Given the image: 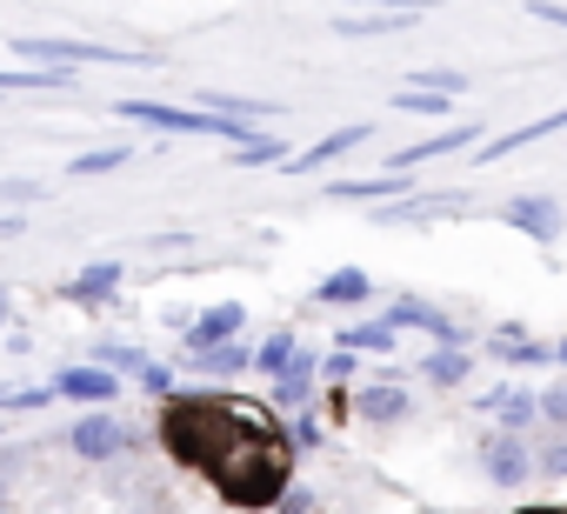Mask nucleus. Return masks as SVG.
<instances>
[{
    "instance_id": "2eb2a0df",
    "label": "nucleus",
    "mask_w": 567,
    "mask_h": 514,
    "mask_svg": "<svg viewBox=\"0 0 567 514\" xmlns=\"http://www.w3.org/2000/svg\"><path fill=\"white\" fill-rule=\"evenodd\" d=\"M567 127V107L560 114H540V121H527V127H514V134H501V141H487L474 161L487 167V161H507V154H520V147H534V141H547V134H560Z\"/></svg>"
},
{
    "instance_id": "ea45409f",
    "label": "nucleus",
    "mask_w": 567,
    "mask_h": 514,
    "mask_svg": "<svg viewBox=\"0 0 567 514\" xmlns=\"http://www.w3.org/2000/svg\"><path fill=\"white\" fill-rule=\"evenodd\" d=\"M8 321H14V295H8V288H0V328H8Z\"/></svg>"
},
{
    "instance_id": "79ce46f5",
    "label": "nucleus",
    "mask_w": 567,
    "mask_h": 514,
    "mask_svg": "<svg viewBox=\"0 0 567 514\" xmlns=\"http://www.w3.org/2000/svg\"><path fill=\"white\" fill-rule=\"evenodd\" d=\"M520 514H567V507H520Z\"/></svg>"
},
{
    "instance_id": "f8f14e48",
    "label": "nucleus",
    "mask_w": 567,
    "mask_h": 514,
    "mask_svg": "<svg viewBox=\"0 0 567 514\" xmlns=\"http://www.w3.org/2000/svg\"><path fill=\"white\" fill-rule=\"evenodd\" d=\"M315 381H321V361L295 348V361H288V368H280V374H274V401L301 414V408H308V394H315Z\"/></svg>"
},
{
    "instance_id": "2f4dec72",
    "label": "nucleus",
    "mask_w": 567,
    "mask_h": 514,
    "mask_svg": "<svg viewBox=\"0 0 567 514\" xmlns=\"http://www.w3.org/2000/svg\"><path fill=\"white\" fill-rule=\"evenodd\" d=\"M534 474H554V481H567V441H547V448H534Z\"/></svg>"
},
{
    "instance_id": "f704fd0d",
    "label": "nucleus",
    "mask_w": 567,
    "mask_h": 514,
    "mask_svg": "<svg viewBox=\"0 0 567 514\" xmlns=\"http://www.w3.org/2000/svg\"><path fill=\"white\" fill-rule=\"evenodd\" d=\"M321 441V421L315 414H295V428H288V448H315Z\"/></svg>"
},
{
    "instance_id": "bb28decb",
    "label": "nucleus",
    "mask_w": 567,
    "mask_h": 514,
    "mask_svg": "<svg viewBox=\"0 0 567 514\" xmlns=\"http://www.w3.org/2000/svg\"><path fill=\"white\" fill-rule=\"evenodd\" d=\"M280 154H288V147H280L274 134H254V141H240V147H234L227 161H234V167H274Z\"/></svg>"
},
{
    "instance_id": "aec40b11",
    "label": "nucleus",
    "mask_w": 567,
    "mask_h": 514,
    "mask_svg": "<svg viewBox=\"0 0 567 514\" xmlns=\"http://www.w3.org/2000/svg\"><path fill=\"white\" fill-rule=\"evenodd\" d=\"M414 14H401V8H374V14H341L334 21V34H348V41H368V34H394V28H408Z\"/></svg>"
},
{
    "instance_id": "9b49d317",
    "label": "nucleus",
    "mask_w": 567,
    "mask_h": 514,
    "mask_svg": "<svg viewBox=\"0 0 567 514\" xmlns=\"http://www.w3.org/2000/svg\"><path fill=\"white\" fill-rule=\"evenodd\" d=\"M114 388H121V381H114L107 368H61V374H54V394H61V401H87V408H107Z\"/></svg>"
},
{
    "instance_id": "39448f33",
    "label": "nucleus",
    "mask_w": 567,
    "mask_h": 514,
    "mask_svg": "<svg viewBox=\"0 0 567 514\" xmlns=\"http://www.w3.org/2000/svg\"><path fill=\"white\" fill-rule=\"evenodd\" d=\"M481 474H487L494 487H520V481L534 474L527 441H520V434H487V441H481Z\"/></svg>"
},
{
    "instance_id": "f03ea898",
    "label": "nucleus",
    "mask_w": 567,
    "mask_h": 514,
    "mask_svg": "<svg viewBox=\"0 0 567 514\" xmlns=\"http://www.w3.org/2000/svg\"><path fill=\"white\" fill-rule=\"evenodd\" d=\"M8 48L21 54V68H61V74H74V68H161V54H147V48H101V41H41V34H21Z\"/></svg>"
},
{
    "instance_id": "b1692460",
    "label": "nucleus",
    "mask_w": 567,
    "mask_h": 514,
    "mask_svg": "<svg viewBox=\"0 0 567 514\" xmlns=\"http://www.w3.org/2000/svg\"><path fill=\"white\" fill-rule=\"evenodd\" d=\"M341 348H348V354H394V328H388V321H354V328L341 335Z\"/></svg>"
},
{
    "instance_id": "20e7f679",
    "label": "nucleus",
    "mask_w": 567,
    "mask_h": 514,
    "mask_svg": "<svg viewBox=\"0 0 567 514\" xmlns=\"http://www.w3.org/2000/svg\"><path fill=\"white\" fill-rule=\"evenodd\" d=\"M501 220H507L514 234H534L540 247H554V240H560V227H567V214H560L547 194H514V201L501 207Z\"/></svg>"
},
{
    "instance_id": "0eeeda50",
    "label": "nucleus",
    "mask_w": 567,
    "mask_h": 514,
    "mask_svg": "<svg viewBox=\"0 0 567 514\" xmlns=\"http://www.w3.org/2000/svg\"><path fill=\"white\" fill-rule=\"evenodd\" d=\"M127 421H114L107 408L101 414H87V421H74V454L81 461H114V454H127Z\"/></svg>"
},
{
    "instance_id": "cd10ccee",
    "label": "nucleus",
    "mask_w": 567,
    "mask_h": 514,
    "mask_svg": "<svg viewBox=\"0 0 567 514\" xmlns=\"http://www.w3.org/2000/svg\"><path fill=\"white\" fill-rule=\"evenodd\" d=\"M394 107H401V114H427V121L454 114V101H447V94H427V88H401V94H394Z\"/></svg>"
},
{
    "instance_id": "f257e3e1",
    "label": "nucleus",
    "mask_w": 567,
    "mask_h": 514,
    "mask_svg": "<svg viewBox=\"0 0 567 514\" xmlns=\"http://www.w3.org/2000/svg\"><path fill=\"white\" fill-rule=\"evenodd\" d=\"M267 421V408H254V401H220V394H167V408H161V448L181 461V467H194V474H207L247 428H260Z\"/></svg>"
},
{
    "instance_id": "a878e982",
    "label": "nucleus",
    "mask_w": 567,
    "mask_h": 514,
    "mask_svg": "<svg viewBox=\"0 0 567 514\" xmlns=\"http://www.w3.org/2000/svg\"><path fill=\"white\" fill-rule=\"evenodd\" d=\"M295 348H301V341H295V328H274V335L254 348V368H260V374H280V368L295 361Z\"/></svg>"
},
{
    "instance_id": "7c9ffc66",
    "label": "nucleus",
    "mask_w": 567,
    "mask_h": 514,
    "mask_svg": "<svg viewBox=\"0 0 567 514\" xmlns=\"http://www.w3.org/2000/svg\"><path fill=\"white\" fill-rule=\"evenodd\" d=\"M134 381H141L147 394H161V401L174 394V368H161V361H141V368H134Z\"/></svg>"
},
{
    "instance_id": "58836bf2",
    "label": "nucleus",
    "mask_w": 567,
    "mask_h": 514,
    "mask_svg": "<svg viewBox=\"0 0 567 514\" xmlns=\"http://www.w3.org/2000/svg\"><path fill=\"white\" fill-rule=\"evenodd\" d=\"M374 8H401V14H427V8H441V0H374Z\"/></svg>"
},
{
    "instance_id": "a211bd4d",
    "label": "nucleus",
    "mask_w": 567,
    "mask_h": 514,
    "mask_svg": "<svg viewBox=\"0 0 567 514\" xmlns=\"http://www.w3.org/2000/svg\"><path fill=\"white\" fill-rule=\"evenodd\" d=\"M494 354H501L507 368H547V361H554V348H547V341H527V335H520L514 321H507V328L494 335Z\"/></svg>"
},
{
    "instance_id": "c756f323",
    "label": "nucleus",
    "mask_w": 567,
    "mask_h": 514,
    "mask_svg": "<svg viewBox=\"0 0 567 514\" xmlns=\"http://www.w3.org/2000/svg\"><path fill=\"white\" fill-rule=\"evenodd\" d=\"M127 161H134V147H94V154H74V174H114Z\"/></svg>"
},
{
    "instance_id": "4468645a",
    "label": "nucleus",
    "mask_w": 567,
    "mask_h": 514,
    "mask_svg": "<svg viewBox=\"0 0 567 514\" xmlns=\"http://www.w3.org/2000/svg\"><path fill=\"white\" fill-rule=\"evenodd\" d=\"M481 414H501V434H527L534 428V394L527 388H487Z\"/></svg>"
},
{
    "instance_id": "6e6552de",
    "label": "nucleus",
    "mask_w": 567,
    "mask_h": 514,
    "mask_svg": "<svg viewBox=\"0 0 567 514\" xmlns=\"http://www.w3.org/2000/svg\"><path fill=\"white\" fill-rule=\"evenodd\" d=\"M374 127L368 121H348V127H334V134H321L308 154H295V161H280V167H288V174H315V167H328V161H341V154H354L361 141H368Z\"/></svg>"
},
{
    "instance_id": "412c9836",
    "label": "nucleus",
    "mask_w": 567,
    "mask_h": 514,
    "mask_svg": "<svg viewBox=\"0 0 567 514\" xmlns=\"http://www.w3.org/2000/svg\"><path fill=\"white\" fill-rule=\"evenodd\" d=\"M200 107H207V114H220V121H247V127L280 114L274 101H247V94H200Z\"/></svg>"
},
{
    "instance_id": "5701e85b",
    "label": "nucleus",
    "mask_w": 567,
    "mask_h": 514,
    "mask_svg": "<svg viewBox=\"0 0 567 514\" xmlns=\"http://www.w3.org/2000/svg\"><path fill=\"white\" fill-rule=\"evenodd\" d=\"M408 187V174H368V181H334L328 194L334 201H381V194H401Z\"/></svg>"
},
{
    "instance_id": "1a4fd4ad",
    "label": "nucleus",
    "mask_w": 567,
    "mask_h": 514,
    "mask_svg": "<svg viewBox=\"0 0 567 514\" xmlns=\"http://www.w3.org/2000/svg\"><path fill=\"white\" fill-rule=\"evenodd\" d=\"M388 328H394V335H401V328H427V335H434L441 348H461V341H467V328H454V321H447L441 308H427V301H414V295H401V301H394Z\"/></svg>"
},
{
    "instance_id": "ddd939ff",
    "label": "nucleus",
    "mask_w": 567,
    "mask_h": 514,
    "mask_svg": "<svg viewBox=\"0 0 567 514\" xmlns=\"http://www.w3.org/2000/svg\"><path fill=\"white\" fill-rule=\"evenodd\" d=\"M114 295H121V261H87L68 281V301H81V308H107Z\"/></svg>"
},
{
    "instance_id": "473e14b6",
    "label": "nucleus",
    "mask_w": 567,
    "mask_h": 514,
    "mask_svg": "<svg viewBox=\"0 0 567 514\" xmlns=\"http://www.w3.org/2000/svg\"><path fill=\"white\" fill-rule=\"evenodd\" d=\"M94 361H107V374H114V368H127V374H134L147 354H141V348H114V341H101V348H94Z\"/></svg>"
},
{
    "instance_id": "393cba45",
    "label": "nucleus",
    "mask_w": 567,
    "mask_h": 514,
    "mask_svg": "<svg viewBox=\"0 0 567 514\" xmlns=\"http://www.w3.org/2000/svg\"><path fill=\"white\" fill-rule=\"evenodd\" d=\"M467 368H474V361H467L461 348H434V354L421 361V374H427L434 388H461V381H467Z\"/></svg>"
},
{
    "instance_id": "e433bc0d",
    "label": "nucleus",
    "mask_w": 567,
    "mask_h": 514,
    "mask_svg": "<svg viewBox=\"0 0 567 514\" xmlns=\"http://www.w3.org/2000/svg\"><path fill=\"white\" fill-rule=\"evenodd\" d=\"M48 187L41 181H0V201H41Z\"/></svg>"
},
{
    "instance_id": "37998d69",
    "label": "nucleus",
    "mask_w": 567,
    "mask_h": 514,
    "mask_svg": "<svg viewBox=\"0 0 567 514\" xmlns=\"http://www.w3.org/2000/svg\"><path fill=\"white\" fill-rule=\"evenodd\" d=\"M0 401H8V394H0Z\"/></svg>"
},
{
    "instance_id": "dca6fc26",
    "label": "nucleus",
    "mask_w": 567,
    "mask_h": 514,
    "mask_svg": "<svg viewBox=\"0 0 567 514\" xmlns=\"http://www.w3.org/2000/svg\"><path fill=\"white\" fill-rule=\"evenodd\" d=\"M354 408H361V421H408V388H394V381H368L361 394H354Z\"/></svg>"
},
{
    "instance_id": "9d476101",
    "label": "nucleus",
    "mask_w": 567,
    "mask_h": 514,
    "mask_svg": "<svg viewBox=\"0 0 567 514\" xmlns=\"http://www.w3.org/2000/svg\"><path fill=\"white\" fill-rule=\"evenodd\" d=\"M240 328H247V308L240 301H220V308H207L194 328H181L187 335V354H200V348H220V341H240Z\"/></svg>"
},
{
    "instance_id": "4be33fe9",
    "label": "nucleus",
    "mask_w": 567,
    "mask_h": 514,
    "mask_svg": "<svg viewBox=\"0 0 567 514\" xmlns=\"http://www.w3.org/2000/svg\"><path fill=\"white\" fill-rule=\"evenodd\" d=\"M194 368H200V374H214V381H227V374L254 368V354H247L240 341H220V348H200V354H194Z\"/></svg>"
},
{
    "instance_id": "7ed1b4c3",
    "label": "nucleus",
    "mask_w": 567,
    "mask_h": 514,
    "mask_svg": "<svg viewBox=\"0 0 567 514\" xmlns=\"http://www.w3.org/2000/svg\"><path fill=\"white\" fill-rule=\"evenodd\" d=\"M114 114H121V121H141V127H154V134H187V141H227V147L254 141V127H247V121H220V114H207V107H167V101H114Z\"/></svg>"
},
{
    "instance_id": "c85d7f7f",
    "label": "nucleus",
    "mask_w": 567,
    "mask_h": 514,
    "mask_svg": "<svg viewBox=\"0 0 567 514\" xmlns=\"http://www.w3.org/2000/svg\"><path fill=\"white\" fill-rule=\"evenodd\" d=\"M408 88H427V94H467V74H461V68H421Z\"/></svg>"
},
{
    "instance_id": "c9c22d12",
    "label": "nucleus",
    "mask_w": 567,
    "mask_h": 514,
    "mask_svg": "<svg viewBox=\"0 0 567 514\" xmlns=\"http://www.w3.org/2000/svg\"><path fill=\"white\" fill-rule=\"evenodd\" d=\"M527 14L547 21V28H567V8H560V0H527Z\"/></svg>"
},
{
    "instance_id": "6ab92c4d",
    "label": "nucleus",
    "mask_w": 567,
    "mask_h": 514,
    "mask_svg": "<svg viewBox=\"0 0 567 514\" xmlns=\"http://www.w3.org/2000/svg\"><path fill=\"white\" fill-rule=\"evenodd\" d=\"M74 74H61V68H8L0 74V94H61Z\"/></svg>"
},
{
    "instance_id": "423d86ee",
    "label": "nucleus",
    "mask_w": 567,
    "mask_h": 514,
    "mask_svg": "<svg viewBox=\"0 0 567 514\" xmlns=\"http://www.w3.org/2000/svg\"><path fill=\"white\" fill-rule=\"evenodd\" d=\"M467 141H481V121H454V127H441V134L414 141V147L388 154V174H414V167H427L434 154H454V147H467Z\"/></svg>"
},
{
    "instance_id": "a19ab883",
    "label": "nucleus",
    "mask_w": 567,
    "mask_h": 514,
    "mask_svg": "<svg viewBox=\"0 0 567 514\" xmlns=\"http://www.w3.org/2000/svg\"><path fill=\"white\" fill-rule=\"evenodd\" d=\"M554 361H560V368H567V341H554Z\"/></svg>"
},
{
    "instance_id": "f3484780",
    "label": "nucleus",
    "mask_w": 567,
    "mask_h": 514,
    "mask_svg": "<svg viewBox=\"0 0 567 514\" xmlns=\"http://www.w3.org/2000/svg\"><path fill=\"white\" fill-rule=\"evenodd\" d=\"M368 295H374V281H368L361 268H341V275H328V281L315 288V301H321V308H361Z\"/></svg>"
},
{
    "instance_id": "72a5a7b5",
    "label": "nucleus",
    "mask_w": 567,
    "mask_h": 514,
    "mask_svg": "<svg viewBox=\"0 0 567 514\" xmlns=\"http://www.w3.org/2000/svg\"><path fill=\"white\" fill-rule=\"evenodd\" d=\"M534 414H547L554 428H567V388H547V394H534Z\"/></svg>"
},
{
    "instance_id": "4c0bfd02",
    "label": "nucleus",
    "mask_w": 567,
    "mask_h": 514,
    "mask_svg": "<svg viewBox=\"0 0 567 514\" xmlns=\"http://www.w3.org/2000/svg\"><path fill=\"white\" fill-rule=\"evenodd\" d=\"M321 374H328V381H348V374H354V354H348V348H341V354H328V361H321Z\"/></svg>"
}]
</instances>
